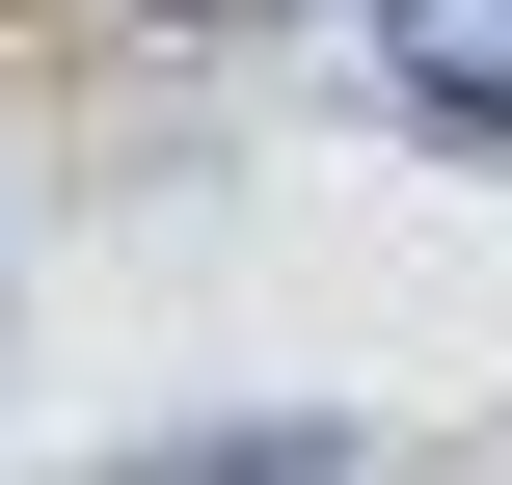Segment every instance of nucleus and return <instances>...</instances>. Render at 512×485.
<instances>
[{"label": "nucleus", "instance_id": "nucleus-1", "mask_svg": "<svg viewBox=\"0 0 512 485\" xmlns=\"http://www.w3.org/2000/svg\"><path fill=\"white\" fill-rule=\"evenodd\" d=\"M378 81L432 135H512V0H378Z\"/></svg>", "mask_w": 512, "mask_h": 485}, {"label": "nucleus", "instance_id": "nucleus-2", "mask_svg": "<svg viewBox=\"0 0 512 485\" xmlns=\"http://www.w3.org/2000/svg\"><path fill=\"white\" fill-rule=\"evenodd\" d=\"M324 459H351L324 405H243V432H162V459H135V485H324Z\"/></svg>", "mask_w": 512, "mask_h": 485}]
</instances>
